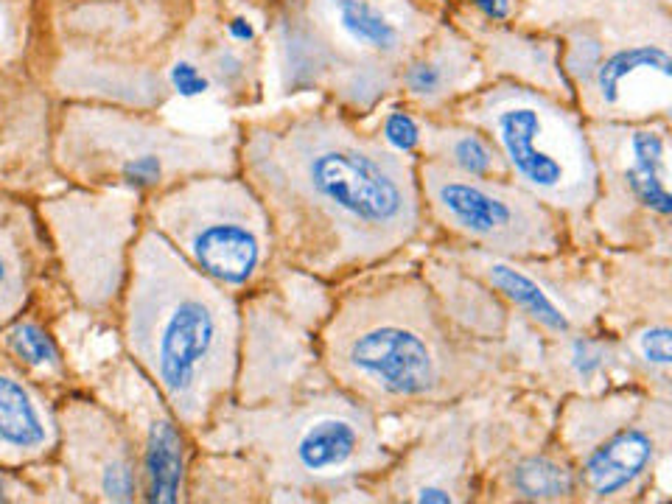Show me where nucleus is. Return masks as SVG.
Returning <instances> with one entry per match:
<instances>
[{
  "mask_svg": "<svg viewBox=\"0 0 672 504\" xmlns=\"http://www.w3.org/2000/svg\"><path fill=\"white\" fill-rule=\"evenodd\" d=\"M238 171L269 216L275 261L322 283L376 272L429 222L418 160L336 107L247 126Z\"/></svg>",
  "mask_w": 672,
  "mask_h": 504,
  "instance_id": "obj_1",
  "label": "nucleus"
},
{
  "mask_svg": "<svg viewBox=\"0 0 672 504\" xmlns=\"http://www.w3.org/2000/svg\"><path fill=\"white\" fill-rule=\"evenodd\" d=\"M342 286L317 336L322 373L378 418L457 406L504 373L499 345L462 328L426 275L367 272Z\"/></svg>",
  "mask_w": 672,
  "mask_h": 504,
  "instance_id": "obj_2",
  "label": "nucleus"
},
{
  "mask_svg": "<svg viewBox=\"0 0 672 504\" xmlns=\"http://www.w3.org/2000/svg\"><path fill=\"white\" fill-rule=\"evenodd\" d=\"M124 345L185 432H208L238 384L241 308L149 224L129 250Z\"/></svg>",
  "mask_w": 672,
  "mask_h": 504,
  "instance_id": "obj_3",
  "label": "nucleus"
},
{
  "mask_svg": "<svg viewBox=\"0 0 672 504\" xmlns=\"http://www.w3.org/2000/svg\"><path fill=\"white\" fill-rule=\"evenodd\" d=\"M205 440L244 451L269 488L292 493L364 488L395 460L376 412L336 384L264 404L227 406Z\"/></svg>",
  "mask_w": 672,
  "mask_h": 504,
  "instance_id": "obj_4",
  "label": "nucleus"
},
{
  "mask_svg": "<svg viewBox=\"0 0 672 504\" xmlns=\"http://www.w3.org/2000/svg\"><path fill=\"white\" fill-rule=\"evenodd\" d=\"M454 118L482 129L502 154L510 180L558 210L572 227H588L597 199V163L583 112L566 98L499 79L451 104Z\"/></svg>",
  "mask_w": 672,
  "mask_h": 504,
  "instance_id": "obj_5",
  "label": "nucleus"
},
{
  "mask_svg": "<svg viewBox=\"0 0 672 504\" xmlns=\"http://www.w3.org/2000/svg\"><path fill=\"white\" fill-rule=\"evenodd\" d=\"M555 443L574 465L583 502H639L670 457V395L639 384L572 395L558 409Z\"/></svg>",
  "mask_w": 672,
  "mask_h": 504,
  "instance_id": "obj_6",
  "label": "nucleus"
},
{
  "mask_svg": "<svg viewBox=\"0 0 672 504\" xmlns=\"http://www.w3.org/2000/svg\"><path fill=\"white\" fill-rule=\"evenodd\" d=\"M146 224L230 294L252 292L278 264L264 205L233 171L196 174L152 194Z\"/></svg>",
  "mask_w": 672,
  "mask_h": 504,
  "instance_id": "obj_7",
  "label": "nucleus"
},
{
  "mask_svg": "<svg viewBox=\"0 0 672 504\" xmlns=\"http://www.w3.org/2000/svg\"><path fill=\"white\" fill-rule=\"evenodd\" d=\"M597 199L588 230L622 250L667 258L672 222L670 121H588Z\"/></svg>",
  "mask_w": 672,
  "mask_h": 504,
  "instance_id": "obj_8",
  "label": "nucleus"
},
{
  "mask_svg": "<svg viewBox=\"0 0 672 504\" xmlns=\"http://www.w3.org/2000/svg\"><path fill=\"white\" fill-rule=\"evenodd\" d=\"M426 219L462 247L513 261L560 258L574 241L558 210L535 199L513 180L457 174L418 157Z\"/></svg>",
  "mask_w": 672,
  "mask_h": 504,
  "instance_id": "obj_9",
  "label": "nucleus"
},
{
  "mask_svg": "<svg viewBox=\"0 0 672 504\" xmlns=\"http://www.w3.org/2000/svg\"><path fill=\"white\" fill-rule=\"evenodd\" d=\"M62 171L84 188L157 194L174 182L196 174L233 171L238 157L219 152L210 143L166 135L132 124L84 121L70 124L62 149Z\"/></svg>",
  "mask_w": 672,
  "mask_h": 504,
  "instance_id": "obj_10",
  "label": "nucleus"
},
{
  "mask_svg": "<svg viewBox=\"0 0 672 504\" xmlns=\"http://www.w3.org/2000/svg\"><path fill=\"white\" fill-rule=\"evenodd\" d=\"M138 210V194L118 188H82L42 205L65 278L84 308L104 311L124 297Z\"/></svg>",
  "mask_w": 672,
  "mask_h": 504,
  "instance_id": "obj_11",
  "label": "nucleus"
},
{
  "mask_svg": "<svg viewBox=\"0 0 672 504\" xmlns=\"http://www.w3.org/2000/svg\"><path fill=\"white\" fill-rule=\"evenodd\" d=\"M322 26L353 51L350 110L364 112L387 96L404 62L429 37V17L415 0H314Z\"/></svg>",
  "mask_w": 672,
  "mask_h": 504,
  "instance_id": "obj_12",
  "label": "nucleus"
},
{
  "mask_svg": "<svg viewBox=\"0 0 672 504\" xmlns=\"http://www.w3.org/2000/svg\"><path fill=\"white\" fill-rule=\"evenodd\" d=\"M65 468L96 502H132L140 493L138 443L124 420L104 406L73 401L59 415Z\"/></svg>",
  "mask_w": 672,
  "mask_h": 504,
  "instance_id": "obj_13",
  "label": "nucleus"
},
{
  "mask_svg": "<svg viewBox=\"0 0 672 504\" xmlns=\"http://www.w3.org/2000/svg\"><path fill=\"white\" fill-rule=\"evenodd\" d=\"M367 490L392 502L454 504L474 499V432L460 412H448L420 443L395 454L390 468L370 479Z\"/></svg>",
  "mask_w": 672,
  "mask_h": 504,
  "instance_id": "obj_14",
  "label": "nucleus"
},
{
  "mask_svg": "<svg viewBox=\"0 0 672 504\" xmlns=\"http://www.w3.org/2000/svg\"><path fill=\"white\" fill-rule=\"evenodd\" d=\"M460 261L465 272L482 280L496 297L507 300L521 317L552 336H569L580 331L588 320L597 317L591 303H577L572 283L558 286V280L546 278V261H513L490 252L460 247Z\"/></svg>",
  "mask_w": 672,
  "mask_h": 504,
  "instance_id": "obj_15",
  "label": "nucleus"
},
{
  "mask_svg": "<svg viewBox=\"0 0 672 504\" xmlns=\"http://www.w3.org/2000/svg\"><path fill=\"white\" fill-rule=\"evenodd\" d=\"M476 56L474 48L454 31H440L437 37H426L415 54L404 62L398 73V84L412 104L426 112L448 110L457 98L471 93L474 84Z\"/></svg>",
  "mask_w": 672,
  "mask_h": 504,
  "instance_id": "obj_16",
  "label": "nucleus"
},
{
  "mask_svg": "<svg viewBox=\"0 0 672 504\" xmlns=\"http://www.w3.org/2000/svg\"><path fill=\"white\" fill-rule=\"evenodd\" d=\"M59 443V420L23 378L0 370V460L37 462Z\"/></svg>",
  "mask_w": 672,
  "mask_h": 504,
  "instance_id": "obj_17",
  "label": "nucleus"
},
{
  "mask_svg": "<svg viewBox=\"0 0 672 504\" xmlns=\"http://www.w3.org/2000/svg\"><path fill=\"white\" fill-rule=\"evenodd\" d=\"M140 490L146 502H180L185 493V429L154 392L146 415V434L138 446Z\"/></svg>",
  "mask_w": 672,
  "mask_h": 504,
  "instance_id": "obj_18",
  "label": "nucleus"
},
{
  "mask_svg": "<svg viewBox=\"0 0 672 504\" xmlns=\"http://www.w3.org/2000/svg\"><path fill=\"white\" fill-rule=\"evenodd\" d=\"M493 499L504 502H577L580 485L558 443L518 454L496 471Z\"/></svg>",
  "mask_w": 672,
  "mask_h": 504,
  "instance_id": "obj_19",
  "label": "nucleus"
},
{
  "mask_svg": "<svg viewBox=\"0 0 672 504\" xmlns=\"http://www.w3.org/2000/svg\"><path fill=\"white\" fill-rule=\"evenodd\" d=\"M420 157L432 160L437 166L451 168L457 174L482 177V180H510L502 154L493 146V140L465 124L460 118H426L420 121Z\"/></svg>",
  "mask_w": 672,
  "mask_h": 504,
  "instance_id": "obj_20",
  "label": "nucleus"
},
{
  "mask_svg": "<svg viewBox=\"0 0 672 504\" xmlns=\"http://www.w3.org/2000/svg\"><path fill=\"white\" fill-rule=\"evenodd\" d=\"M34 233L23 222L0 227V325L9 322L28 303L31 280H34Z\"/></svg>",
  "mask_w": 672,
  "mask_h": 504,
  "instance_id": "obj_21",
  "label": "nucleus"
},
{
  "mask_svg": "<svg viewBox=\"0 0 672 504\" xmlns=\"http://www.w3.org/2000/svg\"><path fill=\"white\" fill-rule=\"evenodd\" d=\"M670 336V317H658L642 322L639 328H630L622 342V359L656 381L664 395H670Z\"/></svg>",
  "mask_w": 672,
  "mask_h": 504,
  "instance_id": "obj_22",
  "label": "nucleus"
},
{
  "mask_svg": "<svg viewBox=\"0 0 672 504\" xmlns=\"http://www.w3.org/2000/svg\"><path fill=\"white\" fill-rule=\"evenodd\" d=\"M9 348L14 350L17 359H23L31 367H59V350L51 342V336L42 331L40 325L34 322H17L12 331H9Z\"/></svg>",
  "mask_w": 672,
  "mask_h": 504,
  "instance_id": "obj_23",
  "label": "nucleus"
},
{
  "mask_svg": "<svg viewBox=\"0 0 672 504\" xmlns=\"http://www.w3.org/2000/svg\"><path fill=\"white\" fill-rule=\"evenodd\" d=\"M378 138L401 154H415L420 149V121L406 110H392L378 126Z\"/></svg>",
  "mask_w": 672,
  "mask_h": 504,
  "instance_id": "obj_24",
  "label": "nucleus"
},
{
  "mask_svg": "<svg viewBox=\"0 0 672 504\" xmlns=\"http://www.w3.org/2000/svg\"><path fill=\"white\" fill-rule=\"evenodd\" d=\"M171 84L180 96H199L208 90V79L202 76V70L191 62H177L171 68Z\"/></svg>",
  "mask_w": 672,
  "mask_h": 504,
  "instance_id": "obj_25",
  "label": "nucleus"
},
{
  "mask_svg": "<svg viewBox=\"0 0 672 504\" xmlns=\"http://www.w3.org/2000/svg\"><path fill=\"white\" fill-rule=\"evenodd\" d=\"M213 70H216L219 82L230 84L244 76V62H241V56H236L233 51H224V54H219V59H216V68Z\"/></svg>",
  "mask_w": 672,
  "mask_h": 504,
  "instance_id": "obj_26",
  "label": "nucleus"
},
{
  "mask_svg": "<svg viewBox=\"0 0 672 504\" xmlns=\"http://www.w3.org/2000/svg\"><path fill=\"white\" fill-rule=\"evenodd\" d=\"M471 3L493 23H504L513 14V0H471Z\"/></svg>",
  "mask_w": 672,
  "mask_h": 504,
  "instance_id": "obj_27",
  "label": "nucleus"
},
{
  "mask_svg": "<svg viewBox=\"0 0 672 504\" xmlns=\"http://www.w3.org/2000/svg\"><path fill=\"white\" fill-rule=\"evenodd\" d=\"M227 31H230V37L238 42H250L252 37H255V31H252V26L244 20V17H236V20H230L227 23Z\"/></svg>",
  "mask_w": 672,
  "mask_h": 504,
  "instance_id": "obj_28",
  "label": "nucleus"
}]
</instances>
